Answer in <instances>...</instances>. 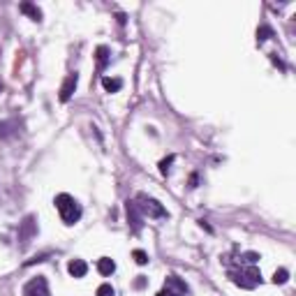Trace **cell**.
<instances>
[{"label": "cell", "instance_id": "obj_9", "mask_svg": "<svg viewBox=\"0 0 296 296\" xmlns=\"http://www.w3.org/2000/svg\"><path fill=\"white\" fill-rule=\"evenodd\" d=\"M164 287H171L174 291H178V294H190V287L185 284V280H181L178 275H167V280H164Z\"/></svg>", "mask_w": 296, "mask_h": 296}, {"label": "cell", "instance_id": "obj_5", "mask_svg": "<svg viewBox=\"0 0 296 296\" xmlns=\"http://www.w3.org/2000/svg\"><path fill=\"white\" fill-rule=\"evenodd\" d=\"M24 296H51L47 278H44V275H37V278L28 280L24 287Z\"/></svg>", "mask_w": 296, "mask_h": 296}, {"label": "cell", "instance_id": "obj_23", "mask_svg": "<svg viewBox=\"0 0 296 296\" xmlns=\"http://www.w3.org/2000/svg\"><path fill=\"white\" fill-rule=\"evenodd\" d=\"M197 183H199V176L192 174V176H190V187H197Z\"/></svg>", "mask_w": 296, "mask_h": 296}, {"label": "cell", "instance_id": "obj_24", "mask_svg": "<svg viewBox=\"0 0 296 296\" xmlns=\"http://www.w3.org/2000/svg\"><path fill=\"white\" fill-rule=\"evenodd\" d=\"M144 284H146V278H144V275H139V280H137V287H144Z\"/></svg>", "mask_w": 296, "mask_h": 296}, {"label": "cell", "instance_id": "obj_10", "mask_svg": "<svg viewBox=\"0 0 296 296\" xmlns=\"http://www.w3.org/2000/svg\"><path fill=\"white\" fill-rule=\"evenodd\" d=\"M67 271H70L72 278H84L86 273H88V264H86L84 259H72L67 264Z\"/></svg>", "mask_w": 296, "mask_h": 296}, {"label": "cell", "instance_id": "obj_1", "mask_svg": "<svg viewBox=\"0 0 296 296\" xmlns=\"http://www.w3.org/2000/svg\"><path fill=\"white\" fill-rule=\"evenodd\" d=\"M229 278L234 284L243 287V289H254L257 284H261V273L254 264H236V268H229Z\"/></svg>", "mask_w": 296, "mask_h": 296}, {"label": "cell", "instance_id": "obj_12", "mask_svg": "<svg viewBox=\"0 0 296 296\" xmlns=\"http://www.w3.org/2000/svg\"><path fill=\"white\" fill-rule=\"evenodd\" d=\"M102 88L107 93H118L123 88V79H111V77H102Z\"/></svg>", "mask_w": 296, "mask_h": 296}, {"label": "cell", "instance_id": "obj_7", "mask_svg": "<svg viewBox=\"0 0 296 296\" xmlns=\"http://www.w3.org/2000/svg\"><path fill=\"white\" fill-rule=\"evenodd\" d=\"M77 84H79V74L77 72H72V74H67L65 77V81H63V86H61V102H67L70 97H72V93L77 91Z\"/></svg>", "mask_w": 296, "mask_h": 296}, {"label": "cell", "instance_id": "obj_20", "mask_svg": "<svg viewBox=\"0 0 296 296\" xmlns=\"http://www.w3.org/2000/svg\"><path fill=\"white\" fill-rule=\"evenodd\" d=\"M157 296H183V294H178V291H174L171 287H164L162 291H157Z\"/></svg>", "mask_w": 296, "mask_h": 296}, {"label": "cell", "instance_id": "obj_21", "mask_svg": "<svg viewBox=\"0 0 296 296\" xmlns=\"http://www.w3.org/2000/svg\"><path fill=\"white\" fill-rule=\"evenodd\" d=\"M271 61H273V65H278L280 70H284V63L278 58V54H271Z\"/></svg>", "mask_w": 296, "mask_h": 296}, {"label": "cell", "instance_id": "obj_6", "mask_svg": "<svg viewBox=\"0 0 296 296\" xmlns=\"http://www.w3.org/2000/svg\"><path fill=\"white\" fill-rule=\"evenodd\" d=\"M125 211H127V224H130V229L134 231V234H139L141 231V220H144V215H141L139 206H137V201L134 199H127L125 201Z\"/></svg>", "mask_w": 296, "mask_h": 296}, {"label": "cell", "instance_id": "obj_25", "mask_svg": "<svg viewBox=\"0 0 296 296\" xmlns=\"http://www.w3.org/2000/svg\"><path fill=\"white\" fill-rule=\"evenodd\" d=\"M0 91H3V81H0Z\"/></svg>", "mask_w": 296, "mask_h": 296}, {"label": "cell", "instance_id": "obj_8", "mask_svg": "<svg viewBox=\"0 0 296 296\" xmlns=\"http://www.w3.org/2000/svg\"><path fill=\"white\" fill-rule=\"evenodd\" d=\"M19 130H21V121H19V118L3 121V123H0V139H10V137L19 134Z\"/></svg>", "mask_w": 296, "mask_h": 296}, {"label": "cell", "instance_id": "obj_3", "mask_svg": "<svg viewBox=\"0 0 296 296\" xmlns=\"http://www.w3.org/2000/svg\"><path fill=\"white\" fill-rule=\"evenodd\" d=\"M134 201H137V206H139L141 215H148V218H155V220H160V218H169V211H167V208H164V206L160 204L157 199L148 197L146 192H139Z\"/></svg>", "mask_w": 296, "mask_h": 296}, {"label": "cell", "instance_id": "obj_2", "mask_svg": "<svg viewBox=\"0 0 296 296\" xmlns=\"http://www.w3.org/2000/svg\"><path fill=\"white\" fill-rule=\"evenodd\" d=\"M56 208H58V213H61V220L67 224V227H72V224H77L79 220H81V204H79L77 199H74L72 194H58L54 199Z\"/></svg>", "mask_w": 296, "mask_h": 296}, {"label": "cell", "instance_id": "obj_11", "mask_svg": "<svg viewBox=\"0 0 296 296\" xmlns=\"http://www.w3.org/2000/svg\"><path fill=\"white\" fill-rule=\"evenodd\" d=\"M19 10H21L24 14H28V17H31L33 21H37V24L42 21V10H40L37 5H33V3H21V5H19Z\"/></svg>", "mask_w": 296, "mask_h": 296}, {"label": "cell", "instance_id": "obj_14", "mask_svg": "<svg viewBox=\"0 0 296 296\" xmlns=\"http://www.w3.org/2000/svg\"><path fill=\"white\" fill-rule=\"evenodd\" d=\"M97 271L102 273V275H111L116 271V261L109 259V257H102V259L97 261Z\"/></svg>", "mask_w": 296, "mask_h": 296}, {"label": "cell", "instance_id": "obj_4", "mask_svg": "<svg viewBox=\"0 0 296 296\" xmlns=\"http://www.w3.org/2000/svg\"><path fill=\"white\" fill-rule=\"evenodd\" d=\"M37 234V220L35 215H26L24 222L19 224V248H26Z\"/></svg>", "mask_w": 296, "mask_h": 296}, {"label": "cell", "instance_id": "obj_16", "mask_svg": "<svg viewBox=\"0 0 296 296\" xmlns=\"http://www.w3.org/2000/svg\"><path fill=\"white\" fill-rule=\"evenodd\" d=\"M174 160H176V155L164 157L162 162H160V174H162V176H169V171H171V164H174Z\"/></svg>", "mask_w": 296, "mask_h": 296}, {"label": "cell", "instance_id": "obj_18", "mask_svg": "<svg viewBox=\"0 0 296 296\" xmlns=\"http://www.w3.org/2000/svg\"><path fill=\"white\" fill-rule=\"evenodd\" d=\"M97 296H116V291H114V287H111L109 282H104V284L97 287Z\"/></svg>", "mask_w": 296, "mask_h": 296}, {"label": "cell", "instance_id": "obj_19", "mask_svg": "<svg viewBox=\"0 0 296 296\" xmlns=\"http://www.w3.org/2000/svg\"><path fill=\"white\" fill-rule=\"evenodd\" d=\"M132 257H134V261H137L139 266H146V264H148V254H146L144 250H134Z\"/></svg>", "mask_w": 296, "mask_h": 296}, {"label": "cell", "instance_id": "obj_17", "mask_svg": "<svg viewBox=\"0 0 296 296\" xmlns=\"http://www.w3.org/2000/svg\"><path fill=\"white\" fill-rule=\"evenodd\" d=\"M289 280V273H287V268H278V271L273 273V282L275 284H284Z\"/></svg>", "mask_w": 296, "mask_h": 296}, {"label": "cell", "instance_id": "obj_13", "mask_svg": "<svg viewBox=\"0 0 296 296\" xmlns=\"http://www.w3.org/2000/svg\"><path fill=\"white\" fill-rule=\"evenodd\" d=\"M95 56H97V70L102 72L104 67H107V63H109V47H97V51H95Z\"/></svg>", "mask_w": 296, "mask_h": 296}, {"label": "cell", "instance_id": "obj_15", "mask_svg": "<svg viewBox=\"0 0 296 296\" xmlns=\"http://www.w3.org/2000/svg\"><path fill=\"white\" fill-rule=\"evenodd\" d=\"M268 37H273V28L271 26H259L257 28V44H264Z\"/></svg>", "mask_w": 296, "mask_h": 296}, {"label": "cell", "instance_id": "obj_22", "mask_svg": "<svg viewBox=\"0 0 296 296\" xmlns=\"http://www.w3.org/2000/svg\"><path fill=\"white\" fill-rule=\"evenodd\" d=\"M199 227H201V229H206V231H208V234H213V229H211V224L206 222V220H199Z\"/></svg>", "mask_w": 296, "mask_h": 296}]
</instances>
